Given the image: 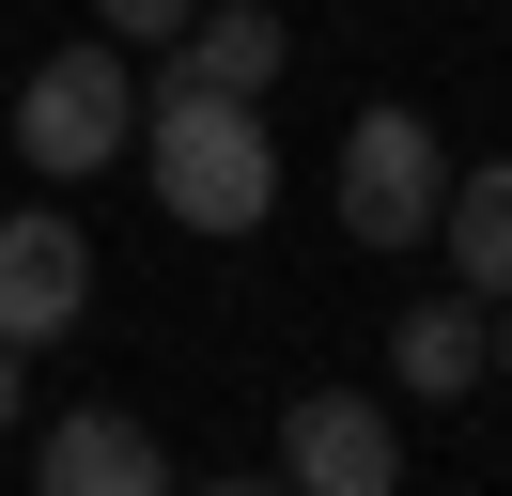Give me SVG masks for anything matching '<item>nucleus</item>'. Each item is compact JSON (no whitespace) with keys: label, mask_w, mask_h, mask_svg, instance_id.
Segmentation results:
<instances>
[{"label":"nucleus","mask_w":512,"mask_h":496,"mask_svg":"<svg viewBox=\"0 0 512 496\" xmlns=\"http://www.w3.org/2000/svg\"><path fill=\"white\" fill-rule=\"evenodd\" d=\"M140 171H156V202L187 217V233H264V202H280V140H264V93H218V78H171L156 109H140Z\"/></svg>","instance_id":"nucleus-1"},{"label":"nucleus","mask_w":512,"mask_h":496,"mask_svg":"<svg viewBox=\"0 0 512 496\" xmlns=\"http://www.w3.org/2000/svg\"><path fill=\"white\" fill-rule=\"evenodd\" d=\"M125 140H140V78H125L109 31H78V47H47L32 78H16V171L32 186H94Z\"/></svg>","instance_id":"nucleus-2"},{"label":"nucleus","mask_w":512,"mask_h":496,"mask_svg":"<svg viewBox=\"0 0 512 496\" xmlns=\"http://www.w3.org/2000/svg\"><path fill=\"white\" fill-rule=\"evenodd\" d=\"M435 202H450L435 124H419V109H357L342 124V233L404 264V248H435Z\"/></svg>","instance_id":"nucleus-3"},{"label":"nucleus","mask_w":512,"mask_h":496,"mask_svg":"<svg viewBox=\"0 0 512 496\" xmlns=\"http://www.w3.org/2000/svg\"><path fill=\"white\" fill-rule=\"evenodd\" d=\"M78 310H94V233H78L63 202H16L0 217V341L32 357V341H63Z\"/></svg>","instance_id":"nucleus-4"},{"label":"nucleus","mask_w":512,"mask_h":496,"mask_svg":"<svg viewBox=\"0 0 512 496\" xmlns=\"http://www.w3.org/2000/svg\"><path fill=\"white\" fill-rule=\"evenodd\" d=\"M280 465L311 496H388V481H404V434H388V403H357V388H295Z\"/></svg>","instance_id":"nucleus-5"},{"label":"nucleus","mask_w":512,"mask_h":496,"mask_svg":"<svg viewBox=\"0 0 512 496\" xmlns=\"http://www.w3.org/2000/svg\"><path fill=\"white\" fill-rule=\"evenodd\" d=\"M47 496H156L171 481V450H156V434H140V419H109V403H78V419H47Z\"/></svg>","instance_id":"nucleus-6"},{"label":"nucleus","mask_w":512,"mask_h":496,"mask_svg":"<svg viewBox=\"0 0 512 496\" xmlns=\"http://www.w3.org/2000/svg\"><path fill=\"white\" fill-rule=\"evenodd\" d=\"M388 372H404L419 403H466L481 372H497V326H481V295H419L404 326H388Z\"/></svg>","instance_id":"nucleus-7"},{"label":"nucleus","mask_w":512,"mask_h":496,"mask_svg":"<svg viewBox=\"0 0 512 496\" xmlns=\"http://www.w3.org/2000/svg\"><path fill=\"white\" fill-rule=\"evenodd\" d=\"M280 62H295V31L264 16V0H202V16L171 31V78H218V93H264Z\"/></svg>","instance_id":"nucleus-8"},{"label":"nucleus","mask_w":512,"mask_h":496,"mask_svg":"<svg viewBox=\"0 0 512 496\" xmlns=\"http://www.w3.org/2000/svg\"><path fill=\"white\" fill-rule=\"evenodd\" d=\"M435 248H450L466 295H512V155H497V171H466V186L435 202Z\"/></svg>","instance_id":"nucleus-9"},{"label":"nucleus","mask_w":512,"mask_h":496,"mask_svg":"<svg viewBox=\"0 0 512 496\" xmlns=\"http://www.w3.org/2000/svg\"><path fill=\"white\" fill-rule=\"evenodd\" d=\"M187 16H202V0H94V31H109V47H171Z\"/></svg>","instance_id":"nucleus-10"},{"label":"nucleus","mask_w":512,"mask_h":496,"mask_svg":"<svg viewBox=\"0 0 512 496\" xmlns=\"http://www.w3.org/2000/svg\"><path fill=\"white\" fill-rule=\"evenodd\" d=\"M0 434H16V341H0Z\"/></svg>","instance_id":"nucleus-11"},{"label":"nucleus","mask_w":512,"mask_h":496,"mask_svg":"<svg viewBox=\"0 0 512 496\" xmlns=\"http://www.w3.org/2000/svg\"><path fill=\"white\" fill-rule=\"evenodd\" d=\"M497 372H512V295H497Z\"/></svg>","instance_id":"nucleus-12"}]
</instances>
